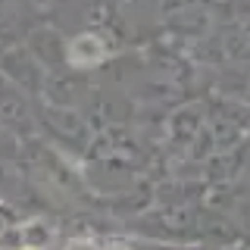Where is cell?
<instances>
[{
    "mask_svg": "<svg viewBox=\"0 0 250 250\" xmlns=\"http://www.w3.org/2000/svg\"><path fill=\"white\" fill-rule=\"evenodd\" d=\"M106 57L104 41L97 35H78L75 41H69V62L78 69H91Z\"/></svg>",
    "mask_w": 250,
    "mask_h": 250,
    "instance_id": "1",
    "label": "cell"
},
{
    "mask_svg": "<svg viewBox=\"0 0 250 250\" xmlns=\"http://www.w3.org/2000/svg\"><path fill=\"white\" fill-rule=\"evenodd\" d=\"M66 250H100V247L94 244V241H88V238H78V241H69Z\"/></svg>",
    "mask_w": 250,
    "mask_h": 250,
    "instance_id": "2",
    "label": "cell"
},
{
    "mask_svg": "<svg viewBox=\"0 0 250 250\" xmlns=\"http://www.w3.org/2000/svg\"><path fill=\"white\" fill-rule=\"evenodd\" d=\"M19 250H35V247H19Z\"/></svg>",
    "mask_w": 250,
    "mask_h": 250,
    "instance_id": "3",
    "label": "cell"
},
{
    "mask_svg": "<svg viewBox=\"0 0 250 250\" xmlns=\"http://www.w3.org/2000/svg\"><path fill=\"white\" fill-rule=\"evenodd\" d=\"M113 250H122V247H113Z\"/></svg>",
    "mask_w": 250,
    "mask_h": 250,
    "instance_id": "4",
    "label": "cell"
}]
</instances>
